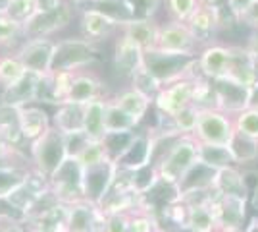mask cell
Segmentation results:
<instances>
[{
  "instance_id": "obj_38",
  "label": "cell",
  "mask_w": 258,
  "mask_h": 232,
  "mask_svg": "<svg viewBox=\"0 0 258 232\" xmlns=\"http://www.w3.org/2000/svg\"><path fill=\"white\" fill-rule=\"evenodd\" d=\"M25 72L27 70L16 55L0 56V85L2 87L16 83L20 77L25 76Z\"/></svg>"
},
{
  "instance_id": "obj_33",
  "label": "cell",
  "mask_w": 258,
  "mask_h": 232,
  "mask_svg": "<svg viewBox=\"0 0 258 232\" xmlns=\"http://www.w3.org/2000/svg\"><path fill=\"white\" fill-rule=\"evenodd\" d=\"M104 124H106V133H127L137 130V122L129 116L121 107L116 105V101H108L106 112H104Z\"/></svg>"
},
{
  "instance_id": "obj_14",
  "label": "cell",
  "mask_w": 258,
  "mask_h": 232,
  "mask_svg": "<svg viewBox=\"0 0 258 232\" xmlns=\"http://www.w3.org/2000/svg\"><path fill=\"white\" fill-rule=\"evenodd\" d=\"M106 215L97 203L79 199L68 205V230L70 232H100Z\"/></svg>"
},
{
  "instance_id": "obj_51",
  "label": "cell",
  "mask_w": 258,
  "mask_h": 232,
  "mask_svg": "<svg viewBox=\"0 0 258 232\" xmlns=\"http://www.w3.org/2000/svg\"><path fill=\"white\" fill-rule=\"evenodd\" d=\"M16 153H18V149L12 147L10 144H6V142L0 137V163H8V159L14 157Z\"/></svg>"
},
{
  "instance_id": "obj_7",
  "label": "cell",
  "mask_w": 258,
  "mask_h": 232,
  "mask_svg": "<svg viewBox=\"0 0 258 232\" xmlns=\"http://www.w3.org/2000/svg\"><path fill=\"white\" fill-rule=\"evenodd\" d=\"M233 135H235V122H233L231 114L220 111V109L201 111L193 133V137L199 144L229 145Z\"/></svg>"
},
{
  "instance_id": "obj_48",
  "label": "cell",
  "mask_w": 258,
  "mask_h": 232,
  "mask_svg": "<svg viewBox=\"0 0 258 232\" xmlns=\"http://www.w3.org/2000/svg\"><path fill=\"white\" fill-rule=\"evenodd\" d=\"M237 22L243 23L245 27H250L252 31H258V0L250 2V6L237 18Z\"/></svg>"
},
{
  "instance_id": "obj_23",
  "label": "cell",
  "mask_w": 258,
  "mask_h": 232,
  "mask_svg": "<svg viewBox=\"0 0 258 232\" xmlns=\"http://www.w3.org/2000/svg\"><path fill=\"white\" fill-rule=\"evenodd\" d=\"M104 91H106V85H104V81L100 77L95 76V74H81L77 70L72 89H70V95H68V99L64 103L87 105L91 101L104 99Z\"/></svg>"
},
{
  "instance_id": "obj_27",
  "label": "cell",
  "mask_w": 258,
  "mask_h": 232,
  "mask_svg": "<svg viewBox=\"0 0 258 232\" xmlns=\"http://www.w3.org/2000/svg\"><path fill=\"white\" fill-rule=\"evenodd\" d=\"M214 192L218 196H241V198L250 199L245 170H241L239 166L220 168L214 180Z\"/></svg>"
},
{
  "instance_id": "obj_35",
  "label": "cell",
  "mask_w": 258,
  "mask_h": 232,
  "mask_svg": "<svg viewBox=\"0 0 258 232\" xmlns=\"http://www.w3.org/2000/svg\"><path fill=\"white\" fill-rule=\"evenodd\" d=\"M27 170H29V166L16 165V163H2L0 165V201L8 198V194L22 182Z\"/></svg>"
},
{
  "instance_id": "obj_39",
  "label": "cell",
  "mask_w": 258,
  "mask_h": 232,
  "mask_svg": "<svg viewBox=\"0 0 258 232\" xmlns=\"http://www.w3.org/2000/svg\"><path fill=\"white\" fill-rule=\"evenodd\" d=\"M77 161L81 163L83 168H91V166L102 165V163L112 161V159H108L102 142H91V140H89V142L83 145V149L77 153Z\"/></svg>"
},
{
  "instance_id": "obj_53",
  "label": "cell",
  "mask_w": 258,
  "mask_h": 232,
  "mask_svg": "<svg viewBox=\"0 0 258 232\" xmlns=\"http://www.w3.org/2000/svg\"><path fill=\"white\" fill-rule=\"evenodd\" d=\"M12 2H14V0H0V14H8Z\"/></svg>"
},
{
  "instance_id": "obj_32",
  "label": "cell",
  "mask_w": 258,
  "mask_h": 232,
  "mask_svg": "<svg viewBox=\"0 0 258 232\" xmlns=\"http://www.w3.org/2000/svg\"><path fill=\"white\" fill-rule=\"evenodd\" d=\"M197 155H199V161L201 163L212 166L216 170L227 168V166H237L235 157L231 153L229 145H212V144H199L197 142Z\"/></svg>"
},
{
  "instance_id": "obj_31",
  "label": "cell",
  "mask_w": 258,
  "mask_h": 232,
  "mask_svg": "<svg viewBox=\"0 0 258 232\" xmlns=\"http://www.w3.org/2000/svg\"><path fill=\"white\" fill-rule=\"evenodd\" d=\"M114 101H116V105L121 107L137 124H141V122L145 120V116L149 114V109L154 105L152 99H149L147 95H143V93H139L137 89H133V87L121 91L119 95L114 97Z\"/></svg>"
},
{
  "instance_id": "obj_45",
  "label": "cell",
  "mask_w": 258,
  "mask_h": 232,
  "mask_svg": "<svg viewBox=\"0 0 258 232\" xmlns=\"http://www.w3.org/2000/svg\"><path fill=\"white\" fill-rule=\"evenodd\" d=\"M37 12H39V0H14L10 4L8 16L20 23H25Z\"/></svg>"
},
{
  "instance_id": "obj_18",
  "label": "cell",
  "mask_w": 258,
  "mask_h": 232,
  "mask_svg": "<svg viewBox=\"0 0 258 232\" xmlns=\"http://www.w3.org/2000/svg\"><path fill=\"white\" fill-rule=\"evenodd\" d=\"M39 74L25 72V76L20 77L16 83L2 87L0 93V103H6L12 107H29L33 103H37V87H39Z\"/></svg>"
},
{
  "instance_id": "obj_1",
  "label": "cell",
  "mask_w": 258,
  "mask_h": 232,
  "mask_svg": "<svg viewBox=\"0 0 258 232\" xmlns=\"http://www.w3.org/2000/svg\"><path fill=\"white\" fill-rule=\"evenodd\" d=\"M197 161V140L193 135H179L154 165L162 182L175 186Z\"/></svg>"
},
{
  "instance_id": "obj_49",
  "label": "cell",
  "mask_w": 258,
  "mask_h": 232,
  "mask_svg": "<svg viewBox=\"0 0 258 232\" xmlns=\"http://www.w3.org/2000/svg\"><path fill=\"white\" fill-rule=\"evenodd\" d=\"M2 232H33L31 224L23 219H12V217H2Z\"/></svg>"
},
{
  "instance_id": "obj_46",
  "label": "cell",
  "mask_w": 258,
  "mask_h": 232,
  "mask_svg": "<svg viewBox=\"0 0 258 232\" xmlns=\"http://www.w3.org/2000/svg\"><path fill=\"white\" fill-rule=\"evenodd\" d=\"M135 20H154L162 0H127Z\"/></svg>"
},
{
  "instance_id": "obj_13",
  "label": "cell",
  "mask_w": 258,
  "mask_h": 232,
  "mask_svg": "<svg viewBox=\"0 0 258 232\" xmlns=\"http://www.w3.org/2000/svg\"><path fill=\"white\" fill-rule=\"evenodd\" d=\"M216 93V109L235 116L237 112L248 109V89L250 85H245L241 81H235L231 77H220L212 79Z\"/></svg>"
},
{
  "instance_id": "obj_36",
  "label": "cell",
  "mask_w": 258,
  "mask_h": 232,
  "mask_svg": "<svg viewBox=\"0 0 258 232\" xmlns=\"http://www.w3.org/2000/svg\"><path fill=\"white\" fill-rule=\"evenodd\" d=\"M129 79H131V87L137 89L143 95H147V97L152 99V103H154V97L158 95V91L162 89V83L152 76L151 70L145 66V62L133 72V76L129 77Z\"/></svg>"
},
{
  "instance_id": "obj_17",
  "label": "cell",
  "mask_w": 258,
  "mask_h": 232,
  "mask_svg": "<svg viewBox=\"0 0 258 232\" xmlns=\"http://www.w3.org/2000/svg\"><path fill=\"white\" fill-rule=\"evenodd\" d=\"M152 159H154V140H152V135L135 133L133 142L121 153V157L116 161V165L121 170H137L141 166L151 165Z\"/></svg>"
},
{
  "instance_id": "obj_37",
  "label": "cell",
  "mask_w": 258,
  "mask_h": 232,
  "mask_svg": "<svg viewBox=\"0 0 258 232\" xmlns=\"http://www.w3.org/2000/svg\"><path fill=\"white\" fill-rule=\"evenodd\" d=\"M20 39L23 41V23L10 18L8 14H0V49L16 47Z\"/></svg>"
},
{
  "instance_id": "obj_10",
  "label": "cell",
  "mask_w": 258,
  "mask_h": 232,
  "mask_svg": "<svg viewBox=\"0 0 258 232\" xmlns=\"http://www.w3.org/2000/svg\"><path fill=\"white\" fill-rule=\"evenodd\" d=\"M54 44L56 41L50 37H41V39H25L20 43L14 55L20 58L25 70L33 74H48L50 72V62L54 55Z\"/></svg>"
},
{
  "instance_id": "obj_42",
  "label": "cell",
  "mask_w": 258,
  "mask_h": 232,
  "mask_svg": "<svg viewBox=\"0 0 258 232\" xmlns=\"http://www.w3.org/2000/svg\"><path fill=\"white\" fill-rule=\"evenodd\" d=\"M235 130L243 135H248L252 140H258V109H245L233 116Z\"/></svg>"
},
{
  "instance_id": "obj_41",
  "label": "cell",
  "mask_w": 258,
  "mask_h": 232,
  "mask_svg": "<svg viewBox=\"0 0 258 232\" xmlns=\"http://www.w3.org/2000/svg\"><path fill=\"white\" fill-rule=\"evenodd\" d=\"M156 215L147 209H137L129 213V232H156L158 230Z\"/></svg>"
},
{
  "instance_id": "obj_43",
  "label": "cell",
  "mask_w": 258,
  "mask_h": 232,
  "mask_svg": "<svg viewBox=\"0 0 258 232\" xmlns=\"http://www.w3.org/2000/svg\"><path fill=\"white\" fill-rule=\"evenodd\" d=\"M54 74V103L56 107L62 105L68 95H70V89H72V83H74V77H76V72H52Z\"/></svg>"
},
{
  "instance_id": "obj_20",
  "label": "cell",
  "mask_w": 258,
  "mask_h": 232,
  "mask_svg": "<svg viewBox=\"0 0 258 232\" xmlns=\"http://www.w3.org/2000/svg\"><path fill=\"white\" fill-rule=\"evenodd\" d=\"M31 224L33 232H70L68 230V203L54 201L46 209L23 219Z\"/></svg>"
},
{
  "instance_id": "obj_5",
  "label": "cell",
  "mask_w": 258,
  "mask_h": 232,
  "mask_svg": "<svg viewBox=\"0 0 258 232\" xmlns=\"http://www.w3.org/2000/svg\"><path fill=\"white\" fill-rule=\"evenodd\" d=\"M48 192H50L48 176H44L43 172H39L37 168L29 166V170L25 172L23 180L8 194L4 203L10 209L16 211L20 215V219H23Z\"/></svg>"
},
{
  "instance_id": "obj_8",
  "label": "cell",
  "mask_w": 258,
  "mask_h": 232,
  "mask_svg": "<svg viewBox=\"0 0 258 232\" xmlns=\"http://www.w3.org/2000/svg\"><path fill=\"white\" fill-rule=\"evenodd\" d=\"M50 192L62 203H74L79 199H85L83 190V166L77 161V157H66V161L56 168L52 176L48 178Z\"/></svg>"
},
{
  "instance_id": "obj_24",
  "label": "cell",
  "mask_w": 258,
  "mask_h": 232,
  "mask_svg": "<svg viewBox=\"0 0 258 232\" xmlns=\"http://www.w3.org/2000/svg\"><path fill=\"white\" fill-rule=\"evenodd\" d=\"M212 194H214V190L203 201L187 203V228L191 232H218Z\"/></svg>"
},
{
  "instance_id": "obj_26",
  "label": "cell",
  "mask_w": 258,
  "mask_h": 232,
  "mask_svg": "<svg viewBox=\"0 0 258 232\" xmlns=\"http://www.w3.org/2000/svg\"><path fill=\"white\" fill-rule=\"evenodd\" d=\"M83 118H85V105L81 103H62L54 112L52 126L64 135L83 133Z\"/></svg>"
},
{
  "instance_id": "obj_55",
  "label": "cell",
  "mask_w": 258,
  "mask_h": 232,
  "mask_svg": "<svg viewBox=\"0 0 258 232\" xmlns=\"http://www.w3.org/2000/svg\"><path fill=\"white\" fill-rule=\"evenodd\" d=\"M89 2H93V4H95V2H100V0H89Z\"/></svg>"
},
{
  "instance_id": "obj_29",
  "label": "cell",
  "mask_w": 258,
  "mask_h": 232,
  "mask_svg": "<svg viewBox=\"0 0 258 232\" xmlns=\"http://www.w3.org/2000/svg\"><path fill=\"white\" fill-rule=\"evenodd\" d=\"M106 103V99H97L85 105L83 133L87 135V140H91V142H102L106 137V124H104Z\"/></svg>"
},
{
  "instance_id": "obj_44",
  "label": "cell",
  "mask_w": 258,
  "mask_h": 232,
  "mask_svg": "<svg viewBox=\"0 0 258 232\" xmlns=\"http://www.w3.org/2000/svg\"><path fill=\"white\" fill-rule=\"evenodd\" d=\"M197 6L199 0H166V8L172 16V22H187Z\"/></svg>"
},
{
  "instance_id": "obj_25",
  "label": "cell",
  "mask_w": 258,
  "mask_h": 232,
  "mask_svg": "<svg viewBox=\"0 0 258 232\" xmlns=\"http://www.w3.org/2000/svg\"><path fill=\"white\" fill-rule=\"evenodd\" d=\"M119 31L121 35L129 37L135 44H139L143 53H147V51L156 49L160 25L154 20H129L119 25Z\"/></svg>"
},
{
  "instance_id": "obj_28",
  "label": "cell",
  "mask_w": 258,
  "mask_h": 232,
  "mask_svg": "<svg viewBox=\"0 0 258 232\" xmlns=\"http://www.w3.org/2000/svg\"><path fill=\"white\" fill-rule=\"evenodd\" d=\"M20 126H22V133L23 140L27 144H33L35 140H39L52 124H50V118L44 109L41 107H22L20 109Z\"/></svg>"
},
{
  "instance_id": "obj_3",
  "label": "cell",
  "mask_w": 258,
  "mask_h": 232,
  "mask_svg": "<svg viewBox=\"0 0 258 232\" xmlns=\"http://www.w3.org/2000/svg\"><path fill=\"white\" fill-rule=\"evenodd\" d=\"M145 66L151 70V74L162 85L177 81L181 77H189L193 79L195 72H191L197 62L195 55H173V53H164L160 49H152L145 53L143 58Z\"/></svg>"
},
{
  "instance_id": "obj_40",
  "label": "cell",
  "mask_w": 258,
  "mask_h": 232,
  "mask_svg": "<svg viewBox=\"0 0 258 232\" xmlns=\"http://www.w3.org/2000/svg\"><path fill=\"white\" fill-rule=\"evenodd\" d=\"M199 114H201V111L195 107L193 103L187 105V107H183L177 114L172 116L175 130L181 133V135H193L195 128H197V122H199Z\"/></svg>"
},
{
  "instance_id": "obj_22",
  "label": "cell",
  "mask_w": 258,
  "mask_h": 232,
  "mask_svg": "<svg viewBox=\"0 0 258 232\" xmlns=\"http://www.w3.org/2000/svg\"><path fill=\"white\" fill-rule=\"evenodd\" d=\"M187 27L191 29V33L193 37L197 39V43L199 47H208V44H212L214 41L216 33L220 31V22H218V16H216L212 10H208L205 6H197V10L189 16V20H187Z\"/></svg>"
},
{
  "instance_id": "obj_30",
  "label": "cell",
  "mask_w": 258,
  "mask_h": 232,
  "mask_svg": "<svg viewBox=\"0 0 258 232\" xmlns=\"http://www.w3.org/2000/svg\"><path fill=\"white\" fill-rule=\"evenodd\" d=\"M0 137L12 147H20L25 142L20 126V109L0 103Z\"/></svg>"
},
{
  "instance_id": "obj_21",
  "label": "cell",
  "mask_w": 258,
  "mask_h": 232,
  "mask_svg": "<svg viewBox=\"0 0 258 232\" xmlns=\"http://www.w3.org/2000/svg\"><path fill=\"white\" fill-rule=\"evenodd\" d=\"M145 53L139 44H135L129 37L119 35V39L114 44V70L121 77H131L133 72L143 64Z\"/></svg>"
},
{
  "instance_id": "obj_19",
  "label": "cell",
  "mask_w": 258,
  "mask_h": 232,
  "mask_svg": "<svg viewBox=\"0 0 258 232\" xmlns=\"http://www.w3.org/2000/svg\"><path fill=\"white\" fill-rule=\"evenodd\" d=\"M116 29H119V23L104 12L97 8H85L81 12V31H83V37L89 41L93 43L104 41Z\"/></svg>"
},
{
  "instance_id": "obj_4",
  "label": "cell",
  "mask_w": 258,
  "mask_h": 232,
  "mask_svg": "<svg viewBox=\"0 0 258 232\" xmlns=\"http://www.w3.org/2000/svg\"><path fill=\"white\" fill-rule=\"evenodd\" d=\"M29 151H31L33 168H37L44 176L50 178L68 157L66 135L54 126H50L39 140L29 144Z\"/></svg>"
},
{
  "instance_id": "obj_12",
  "label": "cell",
  "mask_w": 258,
  "mask_h": 232,
  "mask_svg": "<svg viewBox=\"0 0 258 232\" xmlns=\"http://www.w3.org/2000/svg\"><path fill=\"white\" fill-rule=\"evenodd\" d=\"M193 87L195 81L189 77H181L168 85H162L158 95L154 97V107L160 114L173 116L181 111L183 107L193 103Z\"/></svg>"
},
{
  "instance_id": "obj_9",
  "label": "cell",
  "mask_w": 258,
  "mask_h": 232,
  "mask_svg": "<svg viewBox=\"0 0 258 232\" xmlns=\"http://www.w3.org/2000/svg\"><path fill=\"white\" fill-rule=\"evenodd\" d=\"M218 232H243L247 222L248 198L241 196H218L212 194Z\"/></svg>"
},
{
  "instance_id": "obj_16",
  "label": "cell",
  "mask_w": 258,
  "mask_h": 232,
  "mask_svg": "<svg viewBox=\"0 0 258 232\" xmlns=\"http://www.w3.org/2000/svg\"><path fill=\"white\" fill-rule=\"evenodd\" d=\"M199 58V68L201 74L208 79H220V77L229 76L231 70V47L224 44H208L201 51Z\"/></svg>"
},
{
  "instance_id": "obj_47",
  "label": "cell",
  "mask_w": 258,
  "mask_h": 232,
  "mask_svg": "<svg viewBox=\"0 0 258 232\" xmlns=\"http://www.w3.org/2000/svg\"><path fill=\"white\" fill-rule=\"evenodd\" d=\"M100 232H129V213L106 215V221Z\"/></svg>"
},
{
  "instance_id": "obj_2",
  "label": "cell",
  "mask_w": 258,
  "mask_h": 232,
  "mask_svg": "<svg viewBox=\"0 0 258 232\" xmlns=\"http://www.w3.org/2000/svg\"><path fill=\"white\" fill-rule=\"evenodd\" d=\"M97 62V47L85 37L60 39L54 44L50 72H77Z\"/></svg>"
},
{
  "instance_id": "obj_34",
  "label": "cell",
  "mask_w": 258,
  "mask_h": 232,
  "mask_svg": "<svg viewBox=\"0 0 258 232\" xmlns=\"http://www.w3.org/2000/svg\"><path fill=\"white\" fill-rule=\"evenodd\" d=\"M229 149L235 157L237 166L250 165L258 161V140H252L248 135H243L235 130V135L229 144Z\"/></svg>"
},
{
  "instance_id": "obj_6",
  "label": "cell",
  "mask_w": 258,
  "mask_h": 232,
  "mask_svg": "<svg viewBox=\"0 0 258 232\" xmlns=\"http://www.w3.org/2000/svg\"><path fill=\"white\" fill-rule=\"evenodd\" d=\"M74 0H64L52 10H39L33 18L23 23V41L25 39H41L52 37L54 33L66 29L74 20Z\"/></svg>"
},
{
  "instance_id": "obj_52",
  "label": "cell",
  "mask_w": 258,
  "mask_h": 232,
  "mask_svg": "<svg viewBox=\"0 0 258 232\" xmlns=\"http://www.w3.org/2000/svg\"><path fill=\"white\" fill-rule=\"evenodd\" d=\"M248 107L250 109H258V79L248 89Z\"/></svg>"
},
{
  "instance_id": "obj_50",
  "label": "cell",
  "mask_w": 258,
  "mask_h": 232,
  "mask_svg": "<svg viewBox=\"0 0 258 232\" xmlns=\"http://www.w3.org/2000/svg\"><path fill=\"white\" fill-rule=\"evenodd\" d=\"M227 2H229V10H231V14H233L235 18H239V16L250 6L252 0H227Z\"/></svg>"
},
{
  "instance_id": "obj_11",
  "label": "cell",
  "mask_w": 258,
  "mask_h": 232,
  "mask_svg": "<svg viewBox=\"0 0 258 232\" xmlns=\"http://www.w3.org/2000/svg\"><path fill=\"white\" fill-rule=\"evenodd\" d=\"M156 49H160L164 53H173V55L197 56L199 43L185 22H168L160 25Z\"/></svg>"
},
{
  "instance_id": "obj_15",
  "label": "cell",
  "mask_w": 258,
  "mask_h": 232,
  "mask_svg": "<svg viewBox=\"0 0 258 232\" xmlns=\"http://www.w3.org/2000/svg\"><path fill=\"white\" fill-rule=\"evenodd\" d=\"M118 172V165L114 161H106L102 165L83 168V190H85V199L93 203H100L106 192L110 190L114 178Z\"/></svg>"
},
{
  "instance_id": "obj_54",
  "label": "cell",
  "mask_w": 258,
  "mask_h": 232,
  "mask_svg": "<svg viewBox=\"0 0 258 232\" xmlns=\"http://www.w3.org/2000/svg\"><path fill=\"white\" fill-rule=\"evenodd\" d=\"M156 232H168V230H162V228H160V226H158V230H156Z\"/></svg>"
}]
</instances>
